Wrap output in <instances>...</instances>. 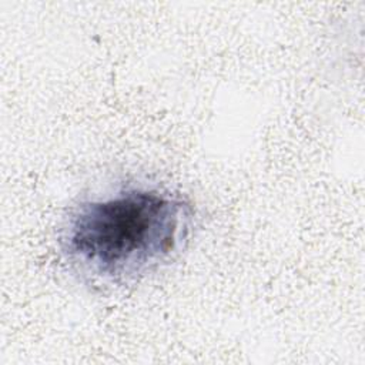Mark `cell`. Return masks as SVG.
I'll return each instance as SVG.
<instances>
[{
  "label": "cell",
  "instance_id": "cell-1",
  "mask_svg": "<svg viewBox=\"0 0 365 365\" xmlns=\"http://www.w3.org/2000/svg\"><path fill=\"white\" fill-rule=\"evenodd\" d=\"M192 225L194 210L180 194L131 185L76 205L60 248L91 284L128 285L180 254Z\"/></svg>",
  "mask_w": 365,
  "mask_h": 365
}]
</instances>
